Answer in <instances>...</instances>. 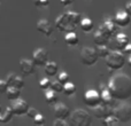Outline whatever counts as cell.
<instances>
[{"label":"cell","mask_w":131,"mask_h":126,"mask_svg":"<svg viewBox=\"0 0 131 126\" xmlns=\"http://www.w3.org/2000/svg\"><path fill=\"white\" fill-rule=\"evenodd\" d=\"M6 95H7V99L9 101H15L20 97L21 95V90L17 87H13V86H8L6 91Z\"/></svg>","instance_id":"7402d4cb"},{"label":"cell","mask_w":131,"mask_h":126,"mask_svg":"<svg viewBox=\"0 0 131 126\" xmlns=\"http://www.w3.org/2000/svg\"><path fill=\"white\" fill-rule=\"evenodd\" d=\"M8 83H7V80H4V79H0V93L1 94H4V93H6L7 88H8Z\"/></svg>","instance_id":"e575fe53"},{"label":"cell","mask_w":131,"mask_h":126,"mask_svg":"<svg viewBox=\"0 0 131 126\" xmlns=\"http://www.w3.org/2000/svg\"><path fill=\"white\" fill-rule=\"evenodd\" d=\"M78 36L76 34L75 31L71 32H67L64 36V43L67 44L68 46H76L78 44Z\"/></svg>","instance_id":"603a6c76"},{"label":"cell","mask_w":131,"mask_h":126,"mask_svg":"<svg viewBox=\"0 0 131 126\" xmlns=\"http://www.w3.org/2000/svg\"><path fill=\"white\" fill-rule=\"evenodd\" d=\"M121 122L117 119V117H115L114 115L108 116V117H106L104 120H102V124L105 126H117Z\"/></svg>","instance_id":"484cf974"},{"label":"cell","mask_w":131,"mask_h":126,"mask_svg":"<svg viewBox=\"0 0 131 126\" xmlns=\"http://www.w3.org/2000/svg\"><path fill=\"white\" fill-rule=\"evenodd\" d=\"M129 37L127 36L123 32H120V33H116L115 37H114V46H115V49L118 51H123L124 47L129 44Z\"/></svg>","instance_id":"9a60e30c"},{"label":"cell","mask_w":131,"mask_h":126,"mask_svg":"<svg viewBox=\"0 0 131 126\" xmlns=\"http://www.w3.org/2000/svg\"><path fill=\"white\" fill-rule=\"evenodd\" d=\"M125 10H127V13L131 16V1H128L127 4H125Z\"/></svg>","instance_id":"f35d334b"},{"label":"cell","mask_w":131,"mask_h":126,"mask_svg":"<svg viewBox=\"0 0 131 126\" xmlns=\"http://www.w3.org/2000/svg\"><path fill=\"white\" fill-rule=\"evenodd\" d=\"M55 27L59 31L61 32H71L75 31L77 28V24H75L74 22L70 21V18L67 16V14H61L60 16H58L55 20Z\"/></svg>","instance_id":"8992f818"},{"label":"cell","mask_w":131,"mask_h":126,"mask_svg":"<svg viewBox=\"0 0 131 126\" xmlns=\"http://www.w3.org/2000/svg\"><path fill=\"white\" fill-rule=\"evenodd\" d=\"M58 64L57 62L54 61H48L44 65V70H45V73L47 74L48 77H54L55 74L58 73Z\"/></svg>","instance_id":"44dd1931"},{"label":"cell","mask_w":131,"mask_h":126,"mask_svg":"<svg viewBox=\"0 0 131 126\" xmlns=\"http://www.w3.org/2000/svg\"><path fill=\"white\" fill-rule=\"evenodd\" d=\"M100 95H101V102H102V103L109 104V106L113 103L114 96H113V94H112V92L109 91L108 86H107V87H104V88H102V91H101V93H100Z\"/></svg>","instance_id":"ffe728a7"},{"label":"cell","mask_w":131,"mask_h":126,"mask_svg":"<svg viewBox=\"0 0 131 126\" xmlns=\"http://www.w3.org/2000/svg\"><path fill=\"white\" fill-rule=\"evenodd\" d=\"M57 92L53 91L52 88H48V90L45 91V101L47 102L48 104H53V103H57Z\"/></svg>","instance_id":"d4e9b609"},{"label":"cell","mask_w":131,"mask_h":126,"mask_svg":"<svg viewBox=\"0 0 131 126\" xmlns=\"http://www.w3.org/2000/svg\"><path fill=\"white\" fill-rule=\"evenodd\" d=\"M75 92H76V86H75V84L72 83H67L64 84L63 86V93L66 95H68V96H70V95L75 94Z\"/></svg>","instance_id":"f1b7e54d"},{"label":"cell","mask_w":131,"mask_h":126,"mask_svg":"<svg viewBox=\"0 0 131 126\" xmlns=\"http://www.w3.org/2000/svg\"><path fill=\"white\" fill-rule=\"evenodd\" d=\"M70 122L75 126H90L92 124V118L84 109H75L70 114Z\"/></svg>","instance_id":"3957f363"},{"label":"cell","mask_w":131,"mask_h":126,"mask_svg":"<svg viewBox=\"0 0 131 126\" xmlns=\"http://www.w3.org/2000/svg\"><path fill=\"white\" fill-rule=\"evenodd\" d=\"M67 122H66V119H62V118H57V119L53 122V126H68Z\"/></svg>","instance_id":"d590c367"},{"label":"cell","mask_w":131,"mask_h":126,"mask_svg":"<svg viewBox=\"0 0 131 126\" xmlns=\"http://www.w3.org/2000/svg\"><path fill=\"white\" fill-rule=\"evenodd\" d=\"M63 86L64 85L59 80V79H58V80H53L52 84H51V88H52L53 91H55L57 93L63 92Z\"/></svg>","instance_id":"f546056e"},{"label":"cell","mask_w":131,"mask_h":126,"mask_svg":"<svg viewBox=\"0 0 131 126\" xmlns=\"http://www.w3.org/2000/svg\"><path fill=\"white\" fill-rule=\"evenodd\" d=\"M14 115H15V114H14L12 106L6 107V108L2 109L1 112H0V123H1V124H7V123H9Z\"/></svg>","instance_id":"d6986e66"},{"label":"cell","mask_w":131,"mask_h":126,"mask_svg":"<svg viewBox=\"0 0 131 126\" xmlns=\"http://www.w3.org/2000/svg\"><path fill=\"white\" fill-rule=\"evenodd\" d=\"M1 110H2V109H1V107H0V112H1Z\"/></svg>","instance_id":"b9f144b4"},{"label":"cell","mask_w":131,"mask_h":126,"mask_svg":"<svg viewBox=\"0 0 131 126\" xmlns=\"http://www.w3.org/2000/svg\"><path fill=\"white\" fill-rule=\"evenodd\" d=\"M38 114L39 112L36 110V108H29V110H28V112H27V116L29 118H31V119H34V118L36 117Z\"/></svg>","instance_id":"8d00e7d4"},{"label":"cell","mask_w":131,"mask_h":126,"mask_svg":"<svg viewBox=\"0 0 131 126\" xmlns=\"http://www.w3.org/2000/svg\"><path fill=\"white\" fill-rule=\"evenodd\" d=\"M20 69L23 74L25 76H31L36 72V63L34 60L29 59H21L20 61Z\"/></svg>","instance_id":"7c38bea8"},{"label":"cell","mask_w":131,"mask_h":126,"mask_svg":"<svg viewBox=\"0 0 131 126\" xmlns=\"http://www.w3.org/2000/svg\"><path fill=\"white\" fill-rule=\"evenodd\" d=\"M36 28L38 30V32H40L41 34H44L46 37H51L53 34V31H54L53 24L48 20H45V18L39 20L36 24Z\"/></svg>","instance_id":"30bf717a"},{"label":"cell","mask_w":131,"mask_h":126,"mask_svg":"<svg viewBox=\"0 0 131 126\" xmlns=\"http://www.w3.org/2000/svg\"><path fill=\"white\" fill-rule=\"evenodd\" d=\"M113 115L117 117L121 123H127L131 119V103L121 102L120 104L113 108Z\"/></svg>","instance_id":"277c9868"},{"label":"cell","mask_w":131,"mask_h":126,"mask_svg":"<svg viewBox=\"0 0 131 126\" xmlns=\"http://www.w3.org/2000/svg\"><path fill=\"white\" fill-rule=\"evenodd\" d=\"M117 27H118V25L115 23V21L111 20V18L105 20L104 23L100 25V28H101V29L104 30L107 34H109L111 37H113L114 34L116 33V31H117Z\"/></svg>","instance_id":"ac0fdd59"},{"label":"cell","mask_w":131,"mask_h":126,"mask_svg":"<svg viewBox=\"0 0 131 126\" xmlns=\"http://www.w3.org/2000/svg\"><path fill=\"white\" fill-rule=\"evenodd\" d=\"M12 108H13V111L16 116H23V115H27L30 107L27 101H24V100L18 97V99L15 100L14 103L12 104Z\"/></svg>","instance_id":"8fae6325"},{"label":"cell","mask_w":131,"mask_h":126,"mask_svg":"<svg viewBox=\"0 0 131 126\" xmlns=\"http://www.w3.org/2000/svg\"><path fill=\"white\" fill-rule=\"evenodd\" d=\"M53 112H54V116L57 118H62V119H66L70 116V110L64 103L62 102H58L55 103L54 109H53Z\"/></svg>","instance_id":"5bb4252c"},{"label":"cell","mask_w":131,"mask_h":126,"mask_svg":"<svg viewBox=\"0 0 131 126\" xmlns=\"http://www.w3.org/2000/svg\"><path fill=\"white\" fill-rule=\"evenodd\" d=\"M97 52H98V54H99L100 57L106 59V57L109 55V53H111V49H109L106 45H97Z\"/></svg>","instance_id":"4316f807"},{"label":"cell","mask_w":131,"mask_h":126,"mask_svg":"<svg viewBox=\"0 0 131 126\" xmlns=\"http://www.w3.org/2000/svg\"><path fill=\"white\" fill-rule=\"evenodd\" d=\"M127 62H128V64H129V67H131V55H129V57H128Z\"/></svg>","instance_id":"60d3db41"},{"label":"cell","mask_w":131,"mask_h":126,"mask_svg":"<svg viewBox=\"0 0 131 126\" xmlns=\"http://www.w3.org/2000/svg\"><path fill=\"white\" fill-rule=\"evenodd\" d=\"M85 1H90V0H85Z\"/></svg>","instance_id":"7bdbcfd3"},{"label":"cell","mask_w":131,"mask_h":126,"mask_svg":"<svg viewBox=\"0 0 131 126\" xmlns=\"http://www.w3.org/2000/svg\"><path fill=\"white\" fill-rule=\"evenodd\" d=\"M107 86L113 94L114 99L123 101L131 96V77L127 73H115L111 77Z\"/></svg>","instance_id":"6da1fadb"},{"label":"cell","mask_w":131,"mask_h":126,"mask_svg":"<svg viewBox=\"0 0 131 126\" xmlns=\"http://www.w3.org/2000/svg\"><path fill=\"white\" fill-rule=\"evenodd\" d=\"M60 2H61L63 6H69V5H71L72 2H74V0H60Z\"/></svg>","instance_id":"ab89813d"},{"label":"cell","mask_w":131,"mask_h":126,"mask_svg":"<svg viewBox=\"0 0 131 126\" xmlns=\"http://www.w3.org/2000/svg\"><path fill=\"white\" fill-rule=\"evenodd\" d=\"M125 55H131V43H129L127 46L124 47V49L122 51Z\"/></svg>","instance_id":"74e56055"},{"label":"cell","mask_w":131,"mask_h":126,"mask_svg":"<svg viewBox=\"0 0 131 126\" xmlns=\"http://www.w3.org/2000/svg\"><path fill=\"white\" fill-rule=\"evenodd\" d=\"M66 14H67V16L70 18V21H71V22H74L75 24L78 25L79 23H81L82 17H81V14H79V13H77V11H67Z\"/></svg>","instance_id":"83f0119b"},{"label":"cell","mask_w":131,"mask_h":126,"mask_svg":"<svg viewBox=\"0 0 131 126\" xmlns=\"http://www.w3.org/2000/svg\"><path fill=\"white\" fill-rule=\"evenodd\" d=\"M125 62V54L122 51H111L109 55L106 57V65L111 70H120L124 67Z\"/></svg>","instance_id":"7a4b0ae2"},{"label":"cell","mask_w":131,"mask_h":126,"mask_svg":"<svg viewBox=\"0 0 131 126\" xmlns=\"http://www.w3.org/2000/svg\"><path fill=\"white\" fill-rule=\"evenodd\" d=\"M114 21L115 23L121 28H125L130 24L131 22V16L127 13V10H118L117 13L115 14V17H114Z\"/></svg>","instance_id":"4fadbf2b"},{"label":"cell","mask_w":131,"mask_h":126,"mask_svg":"<svg viewBox=\"0 0 131 126\" xmlns=\"http://www.w3.org/2000/svg\"><path fill=\"white\" fill-rule=\"evenodd\" d=\"M84 103L90 108H94L101 103V95L95 90H89L84 94Z\"/></svg>","instance_id":"52a82bcc"},{"label":"cell","mask_w":131,"mask_h":126,"mask_svg":"<svg viewBox=\"0 0 131 126\" xmlns=\"http://www.w3.org/2000/svg\"><path fill=\"white\" fill-rule=\"evenodd\" d=\"M32 60L38 67H44L48 62V52L45 48H37L32 53Z\"/></svg>","instance_id":"9c48e42d"},{"label":"cell","mask_w":131,"mask_h":126,"mask_svg":"<svg viewBox=\"0 0 131 126\" xmlns=\"http://www.w3.org/2000/svg\"><path fill=\"white\" fill-rule=\"evenodd\" d=\"M51 84H52V81H51L47 77H45V78L40 79V81H39V87H40L41 90L46 91V90H48V88H51Z\"/></svg>","instance_id":"4dcf8cb0"},{"label":"cell","mask_w":131,"mask_h":126,"mask_svg":"<svg viewBox=\"0 0 131 126\" xmlns=\"http://www.w3.org/2000/svg\"><path fill=\"white\" fill-rule=\"evenodd\" d=\"M58 79H59V80L61 81V83L64 85V84L69 83V80H70V77H69V74H68L66 71H62L61 73H59V76H58Z\"/></svg>","instance_id":"d6a6232c"},{"label":"cell","mask_w":131,"mask_h":126,"mask_svg":"<svg viewBox=\"0 0 131 126\" xmlns=\"http://www.w3.org/2000/svg\"><path fill=\"white\" fill-rule=\"evenodd\" d=\"M99 54H98L97 49L92 47H83L81 51V62L84 65H88V67H92L95 63L98 62L99 59Z\"/></svg>","instance_id":"5b68a950"},{"label":"cell","mask_w":131,"mask_h":126,"mask_svg":"<svg viewBox=\"0 0 131 126\" xmlns=\"http://www.w3.org/2000/svg\"><path fill=\"white\" fill-rule=\"evenodd\" d=\"M93 115L99 119H105L106 117L113 115V108L109 104H105L101 102L100 104L93 108Z\"/></svg>","instance_id":"ba28073f"},{"label":"cell","mask_w":131,"mask_h":126,"mask_svg":"<svg viewBox=\"0 0 131 126\" xmlns=\"http://www.w3.org/2000/svg\"><path fill=\"white\" fill-rule=\"evenodd\" d=\"M111 38L112 37L109 36V34H107L101 28H99V29L94 32V34H93V40H94V43L97 44V45H106V44H108V41L111 40Z\"/></svg>","instance_id":"2e32d148"},{"label":"cell","mask_w":131,"mask_h":126,"mask_svg":"<svg viewBox=\"0 0 131 126\" xmlns=\"http://www.w3.org/2000/svg\"><path fill=\"white\" fill-rule=\"evenodd\" d=\"M79 25H81V29L83 30L84 32H91L93 30V28H94V24H93V21L91 20V18H82L81 23H79Z\"/></svg>","instance_id":"cb8c5ba5"},{"label":"cell","mask_w":131,"mask_h":126,"mask_svg":"<svg viewBox=\"0 0 131 126\" xmlns=\"http://www.w3.org/2000/svg\"><path fill=\"white\" fill-rule=\"evenodd\" d=\"M6 80H7V83H8L9 86L17 87V88H20V90H22V88L24 87V85H25L24 79H23L21 76L16 74V73H9L8 76H7Z\"/></svg>","instance_id":"e0dca14e"},{"label":"cell","mask_w":131,"mask_h":126,"mask_svg":"<svg viewBox=\"0 0 131 126\" xmlns=\"http://www.w3.org/2000/svg\"><path fill=\"white\" fill-rule=\"evenodd\" d=\"M34 4L38 8H43V7H47L50 5V0H34Z\"/></svg>","instance_id":"836d02e7"},{"label":"cell","mask_w":131,"mask_h":126,"mask_svg":"<svg viewBox=\"0 0 131 126\" xmlns=\"http://www.w3.org/2000/svg\"><path fill=\"white\" fill-rule=\"evenodd\" d=\"M34 123H35V125H37V126H41L46 123V119L41 114H38V115L34 118Z\"/></svg>","instance_id":"1f68e13d"}]
</instances>
